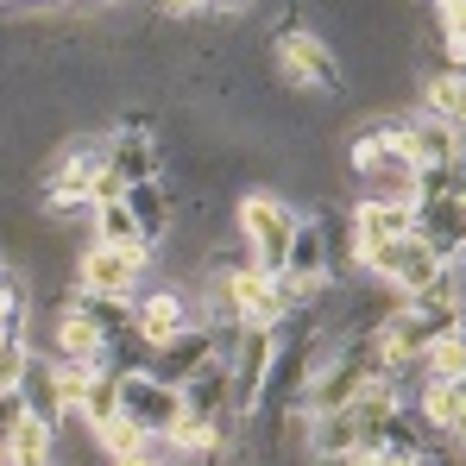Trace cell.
<instances>
[{
	"label": "cell",
	"instance_id": "29",
	"mask_svg": "<svg viewBox=\"0 0 466 466\" xmlns=\"http://www.w3.org/2000/svg\"><path fill=\"white\" fill-rule=\"evenodd\" d=\"M19 416H25V397H19V390H0V448H6V435L19 429Z\"/></svg>",
	"mask_w": 466,
	"mask_h": 466
},
{
	"label": "cell",
	"instance_id": "15",
	"mask_svg": "<svg viewBox=\"0 0 466 466\" xmlns=\"http://www.w3.org/2000/svg\"><path fill=\"white\" fill-rule=\"evenodd\" d=\"M6 461L13 466H57V422H45V416H19V429L6 435Z\"/></svg>",
	"mask_w": 466,
	"mask_h": 466
},
{
	"label": "cell",
	"instance_id": "7",
	"mask_svg": "<svg viewBox=\"0 0 466 466\" xmlns=\"http://www.w3.org/2000/svg\"><path fill=\"white\" fill-rule=\"evenodd\" d=\"M196 328V303L189 297H177V290H139L133 297V334L146 340V347H170V340H183Z\"/></svg>",
	"mask_w": 466,
	"mask_h": 466
},
{
	"label": "cell",
	"instance_id": "23",
	"mask_svg": "<svg viewBox=\"0 0 466 466\" xmlns=\"http://www.w3.org/2000/svg\"><path fill=\"white\" fill-rule=\"evenodd\" d=\"M284 271H297V278H328V228L303 215V228L290 239V258H284Z\"/></svg>",
	"mask_w": 466,
	"mask_h": 466
},
{
	"label": "cell",
	"instance_id": "3",
	"mask_svg": "<svg viewBox=\"0 0 466 466\" xmlns=\"http://www.w3.org/2000/svg\"><path fill=\"white\" fill-rule=\"evenodd\" d=\"M146 258L139 246H107V239H88L76 258V290L95 297H139V278H146Z\"/></svg>",
	"mask_w": 466,
	"mask_h": 466
},
{
	"label": "cell",
	"instance_id": "12",
	"mask_svg": "<svg viewBox=\"0 0 466 466\" xmlns=\"http://www.w3.org/2000/svg\"><path fill=\"white\" fill-rule=\"evenodd\" d=\"M228 284H233V297H239V315H246L252 328H278V321L290 315V309H284V290H278V278H271V271H258L252 258H246V265H233Z\"/></svg>",
	"mask_w": 466,
	"mask_h": 466
},
{
	"label": "cell",
	"instance_id": "32",
	"mask_svg": "<svg viewBox=\"0 0 466 466\" xmlns=\"http://www.w3.org/2000/svg\"><path fill=\"white\" fill-rule=\"evenodd\" d=\"M448 435H454V454H461V461H466V410H461V422H454Z\"/></svg>",
	"mask_w": 466,
	"mask_h": 466
},
{
	"label": "cell",
	"instance_id": "1",
	"mask_svg": "<svg viewBox=\"0 0 466 466\" xmlns=\"http://www.w3.org/2000/svg\"><path fill=\"white\" fill-rule=\"evenodd\" d=\"M239 239H246V258L258 265V271H284V258H290V239L303 228V215L290 208V202H278L271 189H252V196H239Z\"/></svg>",
	"mask_w": 466,
	"mask_h": 466
},
{
	"label": "cell",
	"instance_id": "26",
	"mask_svg": "<svg viewBox=\"0 0 466 466\" xmlns=\"http://www.w3.org/2000/svg\"><path fill=\"white\" fill-rule=\"evenodd\" d=\"M422 366H429V379L461 385V379H466V334H441V340L422 353Z\"/></svg>",
	"mask_w": 466,
	"mask_h": 466
},
{
	"label": "cell",
	"instance_id": "33",
	"mask_svg": "<svg viewBox=\"0 0 466 466\" xmlns=\"http://www.w3.org/2000/svg\"><path fill=\"white\" fill-rule=\"evenodd\" d=\"M239 6H252V0H208V13H239Z\"/></svg>",
	"mask_w": 466,
	"mask_h": 466
},
{
	"label": "cell",
	"instance_id": "13",
	"mask_svg": "<svg viewBox=\"0 0 466 466\" xmlns=\"http://www.w3.org/2000/svg\"><path fill=\"white\" fill-rule=\"evenodd\" d=\"M403 233H416V202H360L353 208V239L360 246H385V239H403Z\"/></svg>",
	"mask_w": 466,
	"mask_h": 466
},
{
	"label": "cell",
	"instance_id": "25",
	"mask_svg": "<svg viewBox=\"0 0 466 466\" xmlns=\"http://www.w3.org/2000/svg\"><path fill=\"white\" fill-rule=\"evenodd\" d=\"M82 416H88V429H107V422L120 416V366H101V372L88 379V397H82Z\"/></svg>",
	"mask_w": 466,
	"mask_h": 466
},
{
	"label": "cell",
	"instance_id": "24",
	"mask_svg": "<svg viewBox=\"0 0 466 466\" xmlns=\"http://www.w3.org/2000/svg\"><path fill=\"white\" fill-rule=\"evenodd\" d=\"M88 233H95V239H107V246H139V252H152L127 202H95V221H88Z\"/></svg>",
	"mask_w": 466,
	"mask_h": 466
},
{
	"label": "cell",
	"instance_id": "2",
	"mask_svg": "<svg viewBox=\"0 0 466 466\" xmlns=\"http://www.w3.org/2000/svg\"><path fill=\"white\" fill-rule=\"evenodd\" d=\"M353 170H360V183H372V202H416V164L385 139V120L379 127H360Z\"/></svg>",
	"mask_w": 466,
	"mask_h": 466
},
{
	"label": "cell",
	"instance_id": "8",
	"mask_svg": "<svg viewBox=\"0 0 466 466\" xmlns=\"http://www.w3.org/2000/svg\"><path fill=\"white\" fill-rule=\"evenodd\" d=\"M416 239L441 265H454L466 252V196H429V202H416Z\"/></svg>",
	"mask_w": 466,
	"mask_h": 466
},
{
	"label": "cell",
	"instance_id": "28",
	"mask_svg": "<svg viewBox=\"0 0 466 466\" xmlns=\"http://www.w3.org/2000/svg\"><path fill=\"white\" fill-rule=\"evenodd\" d=\"M127 189H133V183H127L120 170H107V164H101V177L88 183V202H127Z\"/></svg>",
	"mask_w": 466,
	"mask_h": 466
},
{
	"label": "cell",
	"instance_id": "18",
	"mask_svg": "<svg viewBox=\"0 0 466 466\" xmlns=\"http://www.w3.org/2000/svg\"><path fill=\"white\" fill-rule=\"evenodd\" d=\"M107 170H120L127 183H157L152 133H114V139H107Z\"/></svg>",
	"mask_w": 466,
	"mask_h": 466
},
{
	"label": "cell",
	"instance_id": "6",
	"mask_svg": "<svg viewBox=\"0 0 466 466\" xmlns=\"http://www.w3.org/2000/svg\"><path fill=\"white\" fill-rule=\"evenodd\" d=\"M120 416H133L146 435H164L183 416V390L164 385L157 372H120Z\"/></svg>",
	"mask_w": 466,
	"mask_h": 466
},
{
	"label": "cell",
	"instance_id": "34",
	"mask_svg": "<svg viewBox=\"0 0 466 466\" xmlns=\"http://www.w3.org/2000/svg\"><path fill=\"white\" fill-rule=\"evenodd\" d=\"M0 271H6V252H0Z\"/></svg>",
	"mask_w": 466,
	"mask_h": 466
},
{
	"label": "cell",
	"instance_id": "27",
	"mask_svg": "<svg viewBox=\"0 0 466 466\" xmlns=\"http://www.w3.org/2000/svg\"><path fill=\"white\" fill-rule=\"evenodd\" d=\"M0 328H6V334H19V328H25V290H19V278H13V271H0Z\"/></svg>",
	"mask_w": 466,
	"mask_h": 466
},
{
	"label": "cell",
	"instance_id": "30",
	"mask_svg": "<svg viewBox=\"0 0 466 466\" xmlns=\"http://www.w3.org/2000/svg\"><path fill=\"white\" fill-rule=\"evenodd\" d=\"M347 466H416L410 454H397V448H360Z\"/></svg>",
	"mask_w": 466,
	"mask_h": 466
},
{
	"label": "cell",
	"instance_id": "22",
	"mask_svg": "<svg viewBox=\"0 0 466 466\" xmlns=\"http://www.w3.org/2000/svg\"><path fill=\"white\" fill-rule=\"evenodd\" d=\"M76 297V309L107 334V340H127L133 334V297H95V290H70Z\"/></svg>",
	"mask_w": 466,
	"mask_h": 466
},
{
	"label": "cell",
	"instance_id": "4",
	"mask_svg": "<svg viewBox=\"0 0 466 466\" xmlns=\"http://www.w3.org/2000/svg\"><path fill=\"white\" fill-rule=\"evenodd\" d=\"M385 139L410 157L416 170H435V164H454V157H461V133H454L448 120L422 114V107L403 114V120H385Z\"/></svg>",
	"mask_w": 466,
	"mask_h": 466
},
{
	"label": "cell",
	"instance_id": "17",
	"mask_svg": "<svg viewBox=\"0 0 466 466\" xmlns=\"http://www.w3.org/2000/svg\"><path fill=\"white\" fill-rule=\"evenodd\" d=\"M95 448H101V461H107V466H127V461H152L157 435H146L133 416H114L107 429H95Z\"/></svg>",
	"mask_w": 466,
	"mask_h": 466
},
{
	"label": "cell",
	"instance_id": "20",
	"mask_svg": "<svg viewBox=\"0 0 466 466\" xmlns=\"http://www.w3.org/2000/svg\"><path fill=\"white\" fill-rule=\"evenodd\" d=\"M422 114H435L454 133H466V70H435L422 82Z\"/></svg>",
	"mask_w": 466,
	"mask_h": 466
},
{
	"label": "cell",
	"instance_id": "11",
	"mask_svg": "<svg viewBox=\"0 0 466 466\" xmlns=\"http://www.w3.org/2000/svg\"><path fill=\"white\" fill-rule=\"evenodd\" d=\"M177 390H183V410H189V416H208V422L239 416V390H233V366L228 360H202Z\"/></svg>",
	"mask_w": 466,
	"mask_h": 466
},
{
	"label": "cell",
	"instance_id": "10",
	"mask_svg": "<svg viewBox=\"0 0 466 466\" xmlns=\"http://www.w3.org/2000/svg\"><path fill=\"white\" fill-rule=\"evenodd\" d=\"M101 164H107V139H101V146H82V139L64 146V152L38 170V196H45V202H57V196H88V183L101 177Z\"/></svg>",
	"mask_w": 466,
	"mask_h": 466
},
{
	"label": "cell",
	"instance_id": "9",
	"mask_svg": "<svg viewBox=\"0 0 466 466\" xmlns=\"http://www.w3.org/2000/svg\"><path fill=\"white\" fill-rule=\"evenodd\" d=\"M278 64H284V76L303 82V88H334L340 82V64H334V51L303 32V25H290V32H278Z\"/></svg>",
	"mask_w": 466,
	"mask_h": 466
},
{
	"label": "cell",
	"instance_id": "14",
	"mask_svg": "<svg viewBox=\"0 0 466 466\" xmlns=\"http://www.w3.org/2000/svg\"><path fill=\"white\" fill-rule=\"evenodd\" d=\"M19 397H25V410L45 416V422H64V416H70V410H64V390H57V360H51V353H32V366H25V379H19Z\"/></svg>",
	"mask_w": 466,
	"mask_h": 466
},
{
	"label": "cell",
	"instance_id": "35",
	"mask_svg": "<svg viewBox=\"0 0 466 466\" xmlns=\"http://www.w3.org/2000/svg\"><path fill=\"white\" fill-rule=\"evenodd\" d=\"M461 334H466V315H461Z\"/></svg>",
	"mask_w": 466,
	"mask_h": 466
},
{
	"label": "cell",
	"instance_id": "19",
	"mask_svg": "<svg viewBox=\"0 0 466 466\" xmlns=\"http://www.w3.org/2000/svg\"><path fill=\"white\" fill-rule=\"evenodd\" d=\"M127 208H133V221L146 233V246H157V239L170 233V221H177V202H170L164 183H133V189H127Z\"/></svg>",
	"mask_w": 466,
	"mask_h": 466
},
{
	"label": "cell",
	"instance_id": "36",
	"mask_svg": "<svg viewBox=\"0 0 466 466\" xmlns=\"http://www.w3.org/2000/svg\"><path fill=\"white\" fill-rule=\"evenodd\" d=\"M461 390H466V379H461Z\"/></svg>",
	"mask_w": 466,
	"mask_h": 466
},
{
	"label": "cell",
	"instance_id": "21",
	"mask_svg": "<svg viewBox=\"0 0 466 466\" xmlns=\"http://www.w3.org/2000/svg\"><path fill=\"white\" fill-rule=\"evenodd\" d=\"M410 410H416L429 429H454V422H461V410H466V390L448 385V379H422V385L410 390Z\"/></svg>",
	"mask_w": 466,
	"mask_h": 466
},
{
	"label": "cell",
	"instance_id": "5",
	"mask_svg": "<svg viewBox=\"0 0 466 466\" xmlns=\"http://www.w3.org/2000/svg\"><path fill=\"white\" fill-rule=\"evenodd\" d=\"M51 360H64V366H88V372H101V366L114 360V340L76 309V297L57 303V321H51Z\"/></svg>",
	"mask_w": 466,
	"mask_h": 466
},
{
	"label": "cell",
	"instance_id": "31",
	"mask_svg": "<svg viewBox=\"0 0 466 466\" xmlns=\"http://www.w3.org/2000/svg\"><path fill=\"white\" fill-rule=\"evenodd\" d=\"M448 271H454V290H461V303H466V252L454 258V265H448Z\"/></svg>",
	"mask_w": 466,
	"mask_h": 466
},
{
	"label": "cell",
	"instance_id": "16",
	"mask_svg": "<svg viewBox=\"0 0 466 466\" xmlns=\"http://www.w3.org/2000/svg\"><path fill=\"white\" fill-rule=\"evenodd\" d=\"M202 360H215V347H208V328L196 321V328H189L183 340H170V347H157V353H152V372L164 379V385H183V379H189V372H196Z\"/></svg>",
	"mask_w": 466,
	"mask_h": 466
}]
</instances>
